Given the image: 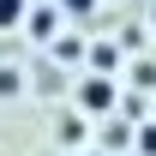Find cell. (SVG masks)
Masks as SVG:
<instances>
[{"mask_svg": "<svg viewBox=\"0 0 156 156\" xmlns=\"http://www.w3.org/2000/svg\"><path fill=\"white\" fill-rule=\"evenodd\" d=\"M78 96H84V108H108V102H114V90H108L102 78H90V84H84Z\"/></svg>", "mask_w": 156, "mask_h": 156, "instance_id": "cell-1", "label": "cell"}, {"mask_svg": "<svg viewBox=\"0 0 156 156\" xmlns=\"http://www.w3.org/2000/svg\"><path fill=\"white\" fill-rule=\"evenodd\" d=\"M18 18H24V0H0V30H12Z\"/></svg>", "mask_w": 156, "mask_h": 156, "instance_id": "cell-2", "label": "cell"}, {"mask_svg": "<svg viewBox=\"0 0 156 156\" xmlns=\"http://www.w3.org/2000/svg\"><path fill=\"white\" fill-rule=\"evenodd\" d=\"M138 150H144V156H156V126H150V132H138Z\"/></svg>", "mask_w": 156, "mask_h": 156, "instance_id": "cell-3", "label": "cell"}, {"mask_svg": "<svg viewBox=\"0 0 156 156\" xmlns=\"http://www.w3.org/2000/svg\"><path fill=\"white\" fill-rule=\"evenodd\" d=\"M90 6H96V0H66V12H90Z\"/></svg>", "mask_w": 156, "mask_h": 156, "instance_id": "cell-4", "label": "cell"}]
</instances>
